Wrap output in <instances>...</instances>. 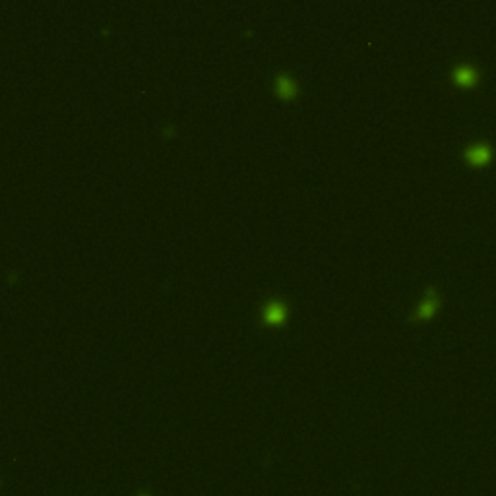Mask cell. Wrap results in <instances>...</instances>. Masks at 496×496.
<instances>
[{
  "label": "cell",
  "instance_id": "3957f363",
  "mask_svg": "<svg viewBox=\"0 0 496 496\" xmlns=\"http://www.w3.org/2000/svg\"><path fill=\"white\" fill-rule=\"evenodd\" d=\"M475 72H473V68L471 66H460V68L455 70V80L460 82V84H465V86H469V84H473L475 82Z\"/></svg>",
  "mask_w": 496,
  "mask_h": 496
},
{
  "label": "cell",
  "instance_id": "7a4b0ae2",
  "mask_svg": "<svg viewBox=\"0 0 496 496\" xmlns=\"http://www.w3.org/2000/svg\"><path fill=\"white\" fill-rule=\"evenodd\" d=\"M436 308V296H434V291H428V296L427 301L421 305V308H419L417 312H415V318H425V316H430V314L434 312Z\"/></svg>",
  "mask_w": 496,
  "mask_h": 496
},
{
  "label": "cell",
  "instance_id": "6da1fadb",
  "mask_svg": "<svg viewBox=\"0 0 496 496\" xmlns=\"http://www.w3.org/2000/svg\"><path fill=\"white\" fill-rule=\"evenodd\" d=\"M488 155H490L488 148L487 146H481V144L467 151V159H469L471 163H485L488 159Z\"/></svg>",
  "mask_w": 496,
  "mask_h": 496
}]
</instances>
